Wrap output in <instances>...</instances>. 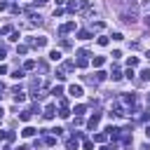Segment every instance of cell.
<instances>
[{
  "label": "cell",
  "mask_w": 150,
  "mask_h": 150,
  "mask_svg": "<svg viewBox=\"0 0 150 150\" xmlns=\"http://www.w3.org/2000/svg\"><path fill=\"white\" fill-rule=\"evenodd\" d=\"M45 45H47V38H45V35L28 38V47H33V49H40V47H45Z\"/></svg>",
  "instance_id": "obj_1"
},
{
  "label": "cell",
  "mask_w": 150,
  "mask_h": 150,
  "mask_svg": "<svg viewBox=\"0 0 150 150\" xmlns=\"http://www.w3.org/2000/svg\"><path fill=\"white\" fill-rule=\"evenodd\" d=\"M105 134H108V136H110V138H112V141H120V138H122V134H124V131H122V129H120V127H112V124H110V127H108V129H105Z\"/></svg>",
  "instance_id": "obj_2"
},
{
  "label": "cell",
  "mask_w": 150,
  "mask_h": 150,
  "mask_svg": "<svg viewBox=\"0 0 150 150\" xmlns=\"http://www.w3.org/2000/svg\"><path fill=\"white\" fill-rule=\"evenodd\" d=\"M68 94H70L73 98H80V96L84 94V89H82V84H70V87H68Z\"/></svg>",
  "instance_id": "obj_3"
},
{
  "label": "cell",
  "mask_w": 150,
  "mask_h": 150,
  "mask_svg": "<svg viewBox=\"0 0 150 150\" xmlns=\"http://www.w3.org/2000/svg\"><path fill=\"white\" fill-rule=\"evenodd\" d=\"M75 28H77V23H75V21H68V23L59 26V35H66L68 30H75Z\"/></svg>",
  "instance_id": "obj_4"
},
{
  "label": "cell",
  "mask_w": 150,
  "mask_h": 150,
  "mask_svg": "<svg viewBox=\"0 0 150 150\" xmlns=\"http://www.w3.org/2000/svg\"><path fill=\"white\" fill-rule=\"evenodd\" d=\"M98 122H101V112H94V115L87 120V127H89V129H96V127H98Z\"/></svg>",
  "instance_id": "obj_5"
},
{
  "label": "cell",
  "mask_w": 150,
  "mask_h": 150,
  "mask_svg": "<svg viewBox=\"0 0 150 150\" xmlns=\"http://www.w3.org/2000/svg\"><path fill=\"white\" fill-rule=\"evenodd\" d=\"M105 80H108V73H103V70H96V73H94V82H96V84H98V82H105Z\"/></svg>",
  "instance_id": "obj_6"
},
{
  "label": "cell",
  "mask_w": 150,
  "mask_h": 150,
  "mask_svg": "<svg viewBox=\"0 0 150 150\" xmlns=\"http://www.w3.org/2000/svg\"><path fill=\"white\" fill-rule=\"evenodd\" d=\"M42 117H45V120H52V117H54V103H49V105L42 110Z\"/></svg>",
  "instance_id": "obj_7"
},
{
  "label": "cell",
  "mask_w": 150,
  "mask_h": 150,
  "mask_svg": "<svg viewBox=\"0 0 150 150\" xmlns=\"http://www.w3.org/2000/svg\"><path fill=\"white\" fill-rule=\"evenodd\" d=\"M120 141H122V145H124V148H129V145H131V143H134V136H131V134H127V131H124V134H122V138H120Z\"/></svg>",
  "instance_id": "obj_8"
},
{
  "label": "cell",
  "mask_w": 150,
  "mask_h": 150,
  "mask_svg": "<svg viewBox=\"0 0 150 150\" xmlns=\"http://www.w3.org/2000/svg\"><path fill=\"white\" fill-rule=\"evenodd\" d=\"M73 68H75V61H63V63H61V73H63V75H66L68 70H73Z\"/></svg>",
  "instance_id": "obj_9"
},
{
  "label": "cell",
  "mask_w": 150,
  "mask_h": 150,
  "mask_svg": "<svg viewBox=\"0 0 150 150\" xmlns=\"http://www.w3.org/2000/svg\"><path fill=\"white\" fill-rule=\"evenodd\" d=\"M122 103L134 105V103H136V94H124V96H122Z\"/></svg>",
  "instance_id": "obj_10"
},
{
  "label": "cell",
  "mask_w": 150,
  "mask_h": 150,
  "mask_svg": "<svg viewBox=\"0 0 150 150\" xmlns=\"http://www.w3.org/2000/svg\"><path fill=\"white\" fill-rule=\"evenodd\" d=\"M52 96H54V98H61V96H63V87H61V84L52 87Z\"/></svg>",
  "instance_id": "obj_11"
},
{
  "label": "cell",
  "mask_w": 150,
  "mask_h": 150,
  "mask_svg": "<svg viewBox=\"0 0 150 150\" xmlns=\"http://www.w3.org/2000/svg\"><path fill=\"white\" fill-rule=\"evenodd\" d=\"M35 134H38V129H33V127H23V131H21V136H26V138H30Z\"/></svg>",
  "instance_id": "obj_12"
},
{
  "label": "cell",
  "mask_w": 150,
  "mask_h": 150,
  "mask_svg": "<svg viewBox=\"0 0 150 150\" xmlns=\"http://www.w3.org/2000/svg\"><path fill=\"white\" fill-rule=\"evenodd\" d=\"M91 38V30H77V40H89Z\"/></svg>",
  "instance_id": "obj_13"
},
{
  "label": "cell",
  "mask_w": 150,
  "mask_h": 150,
  "mask_svg": "<svg viewBox=\"0 0 150 150\" xmlns=\"http://www.w3.org/2000/svg\"><path fill=\"white\" fill-rule=\"evenodd\" d=\"M30 115H33L30 110H21V112H19V120H21V122H28V120H30Z\"/></svg>",
  "instance_id": "obj_14"
},
{
  "label": "cell",
  "mask_w": 150,
  "mask_h": 150,
  "mask_svg": "<svg viewBox=\"0 0 150 150\" xmlns=\"http://www.w3.org/2000/svg\"><path fill=\"white\" fill-rule=\"evenodd\" d=\"M66 148L68 150H77V138H68L66 141Z\"/></svg>",
  "instance_id": "obj_15"
},
{
  "label": "cell",
  "mask_w": 150,
  "mask_h": 150,
  "mask_svg": "<svg viewBox=\"0 0 150 150\" xmlns=\"http://www.w3.org/2000/svg\"><path fill=\"white\" fill-rule=\"evenodd\" d=\"M16 54H19V56L28 54V45H16Z\"/></svg>",
  "instance_id": "obj_16"
},
{
  "label": "cell",
  "mask_w": 150,
  "mask_h": 150,
  "mask_svg": "<svg viewBox=\"0 0 150 150\" xmlns=\"http://www.w3.org/2000/svg\"><path fill=\"white\" fill-rule=\"evenodd\" d=\"M49 59H52V61H61V52H59V49H52V52H49Z\"/></svg>",
  "instance_id": "obj_17"
},
{
  "label": "cell",
  "mask_w": 150,
  "mask_h": 150,
  "mask_svg": "<svg viewBox=\"0 0 150 150\" xmlns=\"http://www.w3.org/2000/svg\"><path fill=\"white\" fill-rule=\"evenodd\" d=\"M73 112H75L77 117H82V115L87 112V105H75V110H73Z\"/></svg>",
  "instance_id": "obj_18"
},
{
  "label": "cell",
  "mask_w": 150,
  "mask_h": 150,
  "mask_svg": "<svg viewBox=\"0 0 150 150\" xmlns=\"http://www.w3.org/2000/svg\"><path fill=\"white\" fill-rule=\"evenodd\" d=\"M141 80L143 82H150V68H143L141 70Z\"/></svg>",
  "instance_id": "obj_19"
},
{
  "label": "cell",
  "mask_w": 150,
  "mask_h": 150,
  "mask_svg": "<svg viewBox=\"0 0 150 150\" xmlns=\"http://www.w3.org/2000/svg\"><path fill=\"white\" fill-rule=\"evenodd\" d=\"M127 66H129V68H136V66H138V56H129Z\"/></svg>",
  "instance_id": "obj_20"
},
{
  "label": "cell",
  "mask_w": 150,
  "mask_h": 150,
  "mask_svg": "<svg viewBox=\"0 0 150 150\" xmlns=\"http://www.w3.org/2000/svg\"><path fill=\"white\" fill-rule=\"evenodd\" d=\"M35 66H38V63H35V61H33V59H28V61H26V63H23V70H33V68H35Z\"/></svg>",
  "instance_id": "obj_21"
},
{
  "label": "cell",
  "mask_w": 150,
  "mask_h": 150,
  "mask_svg": "<svg viewBox=\"0 0 150 150\" xmlns=\"http://www.w3.org/2000/svg\"><path fill=\"white\" fill-rule=\"evenodd\" d=\"M110 80H112V82H117V80H122V73H120V70L115 68V70L110 73Z\"/></svg>",
  "instance_id": "obj_22"
},
{
  "label": "cell",
  "mask_w": 150,
  "mask_h": 150,
  "mask_svg": "<svg viewBox=\"0 0 150 150\" xmlns=\"http://www.w3.org/2000/svg\"><path fill=\"white\" fill-rule=\"evenodd\" d=\"M59 117H61V120H68V117H70V110H68V108H61V110H59Z\"/></svg>",
  "instance_id": "obj_23"
},
{
  "label": "cell",
  "mask_w": 150,
  "mask_h": 150,
  "mask_svg": "<svg viewBox=\"0 0 150 150\" xmlns=\"http://www.w3.org/2000/svg\"><path fill=\"white\" fill-rule=\"evenodd\" d=\"M77 9H80L77 2H68V7H66V12H77Z\"/></svg>",
  "instance_id": "obj_24"
},
{
  "label": "cell",
  "mask_w": 150,
  "mask_h": 150,
  "mask_svg": "<svg viewBox=\"0 0 150 150\" xmlns=\"http://www.w3.org/2000/svg\"><path fill=\"white\" fill-rule=\"evenodd\" d=\"M96 42H98L101 47H105V45H108L110 40H108V35H98V40H96Z\"/></svg>",
  "instance_id": "obj_25"
},
{
  "label": "cell",
  "mask_w": 150,
  "mask_h": 150,
  "mask_svg": "<svg viewBox=\"0 0 150 150\" xmlns=\"http://www.w3.org/2000/svg\"><path fill=\"white\" fill-rule=\"evenodd\" d=\"M103 63H105V59H103V56H94V66H96V68H101Z\"/></svg>",
  "instance_id": "obj_26"
},
{
  "label": "cell",
  "mask_w": 150,
  "mask_h": 150,
  "mask_svg": "<svg viewBox=\"0 0 150 150\" xmlns=\"http://www.w3.org/2000/svg\"><path fill=\"white\" fill-rule=\"evenodd\" d=\"M75 66H77V68H87V59H84V56H80V59L75 61Z\"/></svg>",
  "instance_id": "obj_27"
},
{
  "label": "cell",
  "mask_w": 150,
  "mask_h": 150,
  "mask_svg": "<svg viewBox=\"0 0 150 150\" xmlns=\"http://www.w3.org/2000/svg\"><path fill=\"white\" fill-rule=\"evenodd\" d=\"M45 145H49V148L56 145V136H47V138H45Z\"/></svg>",
  "instance_id": "obj_28"
},
{
  "label": "cell",
  "mask_w": 150,
  "mask_h": 150,
  "mask_svg": "<svg viewBox=\"0 0 150 150\" xmlns=\"http://www.w3.org/2000/svg\"><path fill=\"white\" fill-rule=\"evenodd\" d=\"M105 138H108V134H96V136H94V141H98V143H103Z\"/></svg>",
  "instance_id": "obj_29"
},
{
  "label": "cell",
  "mask_w": 150,
  "mask_h": 150,
  "mask_svg": "<svg viewBox=\"0 0 150 150\" xmlns=\"http://www.w3.org/2000/svg\"><path fill=\"white\" fill-rule=\"evenodd\" d=\"M82 148H84V150H91V148H94V141H89V138H87V141L82 143Z\"/></svg>",
  "instance_id": "obj_30"
},
{
  "label": "cell",
  "mask_w": 150,
  "mask_h": 150,
  "mask_svg": "<svg viewBox=\"0 0 150 150\" xmlns=\"http://www.w3.org/2000/svg\"><path fill=\"white\" fill-rule=\"evenodd\" d=\"M9 9H12V14H19V12H21V7H19V5H9Z\"/></svg>",
  "instance_id": "obj_31"
},
{
  "label": "cell",
  "mask_w": 150,
  "mask_h": 150,
  "mask_svg": "<svg viewBox=\"0 0 150 150\" xmlns=\"http://www.w3.org/2000/svg\"><path fill=\"white\" fill-rule=\"evenodd\" d=\"M103 26H105L103 21H94V28H96V30H103Z\"/></svg>",
  "instance_id": "obj_32"
},
{
  "label": "cell",
  "mask_w": 150,
  "mask_h": 150,
  "mask_svg": "<svg viewBox=\"0 0 150 150\" xmlns=\"http://www.w3.org/2000/svg\"><path fill=\"white\" fill-rule=\"evenodd\" d=\"M9 40H14V42H16V40H19V33H16V30H12V33H9Z\"/></svg>",
  "instance_id": "obj_33"
},
{
  "label": "cell",
  "mask_w": 150,
  "mask_h": 150,
  "mask_svg": "<svg viewBox=\"0 0 150 150\" xmlns=\"http://www.w3.org/2000/svg\"><path fill=\"white\" fill-rule=\"evenodd\" d=\"M12 77H16V80H19V77H23V70H14V73H12Z\"/></svg>",
  "instance_id": "obj_34"
},
{
  "label": "cell",
  "mask_w": 150,
  "mask_h": 150,
  "mask_svg": "<svg viewBox=\"0 0 150 150\" xmlns=\"http://www.w3.org/2000/svg\"><path fill=\"white\" fill-rule=\"evenodd\" d=\"M56 80H59V82H63V80H66V75H63L61 70H56Z\"/></svg>",
  "instance_id": "obj_35"
},
{
  "label": "cell",
  "mask_w": 150,
  "mask_h": 150,
  "mask_svg": "<svg viewBox=\"0 0 150 150\" xmlns=\"http://www.w3.org/2000/svg\"><path fill=\"white\" fill-rule=\"evenodd\" d=\"M52 134H54V136H61V134H63V129H61V127H56V129H52Z\"/></svg>",
  "instance_id": "obj_36"
},
{
  "label": "cell",
  "mask_w": 150,
  "mask_h": 150,
  "mask_svg": "<svg viewBox=\"0 0 150 150\" xmlns=\"http://www.w3.org/2000/svg\"><path fill=\"white\" fill-rule=\"evenodd\" d=\"M14 138H16V134H14V131H7V141H9V143H12V141H14Z\"/></svg>",
  "instance_id": "obj_37"
},
{
  "label": "cell",
  "mask_w": 150,
  "mask_h": 150,
  "mask_svg": "<svg viewBox=\"0 0 150 150\" xmlns=\"http://www.w3.org/2000/svg\"><path fill=\"white\" fill-rule=\"evenodd\" d=\"M5 52H7V47H5V45H0V59H5Z\"/></svg>",
  "instance_id": "obj_38"
},
{
  "label": "cell",
  "mask_w": 150,
  "mask_h": 150,
  "mask_svg": "<svg viewBox=\"0 0 150 150\" xmlns=\"http://www.w3.org/2000/svg\"><path fill=\"white\" fill-rule=\"evenodd\" d=\"M5 73H7V66H5V63H0V75H5Z\"/></svg>",
  "instance_id": "obj_39"
},
{
  "label": "cell",
  "mask_w": 150,
  "mask_h": 150,
  "mask_svg": "<svg viewBox=\"0 0 150 150\" xmlns=\"http://www.w3.org/2000/svg\"><path fill=\"white\" fill-rule=\"evenodd\" d=\"M7 7H9V5H7V2H0V12H5V9H7Z\"/></svg>",
  "instance_id": "obj_40"
},
{
  "label": "cell",
  "mask_w": 150,
  "mask_h": 150,
  "mask_svg": "<svg viewBox=\"0 0 150 150\" xmlns=\"http://www.w3.org/2000/svg\"><path fill=\"white\" fill-rule=\"evenodd\" d=\"M0 141H7V131H0Z\"/></svg>",
  "instance_id": "obj_41"
},
{
  "label": "cell",
  "mask_w": 150,
  "mask_h": 150,
  "mask_svg": "<svg viewBox=\"0 0 150 150\" xmlns=\"http://www.w3.org/2000/svg\"><path fill=\"white\" fill-rule=\"evenodd\" d=\"M141 150H150V143H143V145H141Z\"/></svg>",
  "instance_id": "obj_42"
},
{
  "label": "cell",
  "mask_w": 150,
  "mask_h": 150,
  "mask_svg": "<svg viewBox=\"0 0 150 150\" xmlns=\"http://www.w3.org/2000/svg\"><path fill=\"white\" fill-rule=\"evenodd\" d=\"M145 26H148V28H150V14H148V16H145Z\"/></svg>",
  "instance_id": "obj_43"
},
{
  "label": "cell",
  "mask_w": 150,
  "mask_h": 150,
  "mask_svg": "<svg viewBox=\"0 0 150 150\" xmlns=\"http://www.w3.org/2000/svg\"><path fill=\"white\" fill-rule=\"evenodd\" d=\"M35 2H38V5H47L49 0H35Z\"/></svg>",
  "instance_id": "obj_44"
},
{
  "label": "cell",
  "mask_w": 150,
  "mask_h": 150,
  "mask_svg": "<svg viewBox=\"0 0 150 150\" xmlns=\"http://www.w3.org/2000/svg\"><path fill=\"white\" fill-rule=\"evenodd\" d=\"M145 136H148V138H150V124H148V127H145Z\"/></svg>",
  "instance_id": "obj_45"
},
{
  "label": "cell",
  "mask_w": 150,
  "mask_h": 150,
  "mask_svg": "<svg viewBox=\"0 0 150 150\" xmlns=\"http://www.w3.org/2000/svg\"><path fill=\"white\" fill-rule=\"evenodd\" d=\"M16 150H28V148H26V145H19V148H16Z\"/></svg>",
  "instance_id": "obj_46"
},
{
  "label": "cell",
  "mask_w": 150,
  "mask_h": 150,
  "mask_svg": "<svg viewBox=\"0 0 150 150\" xmlns=\"http://www.w3.org/2000/svg\"><path fill=\"white\" fill-rule=\"evenodd\" d=\"M108 150H117V145H108Z\"/></svg>",
  "instance_id": "obj_47"
},
{
  "label": "cell",
  "mask_w": 150,
  "mask_h": 150,
  "mask_svg": "<svg viewBox=\"0 0 150 150\" xmlns=\"http://www.w3.org/2000/svg\"><path fill=\"white\" fill-rule=\"evenodd\" d=\"M63 2H66V0H56V5H63Z\"/></svg>",
  "instance_id": "obj_48"
},
{
  "label": "cell",
  "mask_w": 150,
  "mask_h": 150,
  "mask_svg": "<svg viewBox=\"0 0 150 150\" xmlns=\"http://www.w3.org/2000/svg\"><path fill=\"white\" fill-rule=\"evenodd\" d=\"M0 91H5V84H2V82H0Z\"/></svg>",
  "instance_id": "obj_49"
},
{
  "label": "cell",
  "mask_w": 150,
  "mask_h": 150,
  "mask_svg": "<svg viewBox=\"0 0 150 150\" xmlns=\"http://www.w3.org/2000/svg\"><path fill=\"white\" fill-rule=\"evenodd\" d=\"M98 150H108V145H103V148H98Z\"/></svg>",
  "instance_id": "obj_50"
},
{
  "label": "cell",
  "mask_w": 150,
  "mask_h": 150,
  "mask_svg": "<svg viewBox=\"0 0 150 150\" xmlns=\"http://www.w3.org/2000/svg\"><path fill=\"white\" fill-rule=\"evenodd\" d=\"M145 56H148V59H150V49H148V54H145Z\"/></svg>",
  "instance_id": "obj_51"
},
{
  "label": "cell",
  "mask_w": 150,
  "mask_h": 150,
  "mask_svg": "<svg viewBox=\"0 0 150 150\" xmlns=\"http://www.w3.org/2000/svg\"><path fill=\"white\" fill-rule=\"evenodd\" d=\"M0 120H2V117H0Z\"/></svg>",
  "instance_id": "obj_52"
}]
</instances>
